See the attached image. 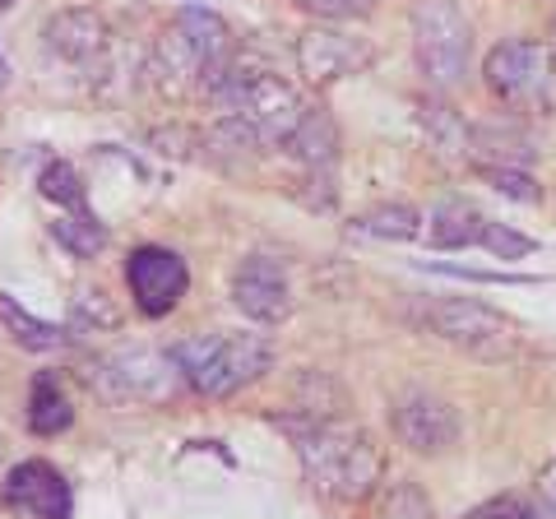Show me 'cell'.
Listing matches in <instances>:
<instances>
[{"label": "cell", "mask_w": 556, "mask_h": 519, "mask_svg": "<svg viewBox=\"0 0 556 519\" xmlns=\"http://www.w3.org/2000/svg\"><path fill=\"white\" fill-rule=\"evenodd\" d=\"M292 445H298L302 473L311 492H320L334 506H357L376 492L380 473H386V455L367 427L343 422V418H306L283 422Z\"/></svg>", "instance_id": "1"}, {"label": "cell", "mask_w": 556, "mask_h": 519, "mask_svg": "<svg viewBox=\"0 0 556 519\" xmlns=\"http://www.w3.org/2000/svg\"><path fill=\"white\" fill-rule=\"evenodd\" d=\"M232 65V28L214 10H181L163 33L149 56V75L159 93L172 102L208 98L223 71Z\"/></svg>", "instance_id": "2"}, {"label": "cell", "mask_w": 556, "mask_h": 519, "mask_svg": "<svg viewBox=\"0 0 556 519\" xmlns=\"http://www.w3.org/2000/svg\"><path fill=\"white\" fill-rule=\"evenodd\" d=\"M208 102L218 107L223 121H237L260 149L288 144V135L298 130V121L306 112L302 93L283 75L265 71V65H237V61L223 71Z\"/></svg>", "instance_id": "3"}, {"label": "cell", "mask_w": 556, "mask_h": 519, "mask_svg": "<svg viewBox=\"0 0 556 519\" xmlns=\"http://www.w3.org/2000/svg\"><path fill=\"white\" fill-rule=\"evenodd\" d=\"M167 353L181 367L186 385L204 400H228L274 367V343L265 334H190Z\"/></svg>", "instance_id": "4"}, {"label": "cell", "mask_w": 556, "mask_h": 519, "mask_svg": "<svg viewBox=\"0 0 556 519\" xmlns=\"http://www.w3.org/2000/svg\"><path fill=\"white\" fill-rule=\"evenodd\" d=\"M408 20H413V47L422 79L441 93L459 89L468 79V51H473V33H468L459 5L455 0H413Z\"/></svg>", "instance_id": "5"}, {"label": "cell", "mask_w": 556, "mask_h": 519, "mask_svg": "<svg viewBox=\"0 0 556 519\" xmlns=\"http://www.w3.org/2000/svg\"><path fill=\"white\" fill-rule=\"evenodd\" d=\"M486 89L506 107L547 112L556 98V51L547 42H501L486 51Z\"/></svg>", "instance_id": "6"}, {"label": "cell", "mask_w": 556, "mask_h": 519, "mask_svg": "<svg viewBox=\"0 0 556 519\" xmlns=\"http://www.w3.org/2000/svg\"><path fill=\"white\" fill-rule=\"evenodd\" d=\"M422 325L445 343L473 353V357H510L519 349V325L501 316L496 306L473 298H437L422 306Z\"/></svg>", "instance_id": "7"}, {"label": "cell", "mask_w": 556, "mask_h": 519, "mask_svg": "<svg viewBox=\"0 0 556 519\" xmlns=\"http://www.w3.org/2000/svg\"><path fill=\"white\" fill-rule=\"evenodd\" d=\"M98 390L108 394L112 404H163L177 394L181 385V367L172 362V353L159 349H121L112 357L98 362Z\"/></svg>", "instance_id": "8"}, {"label": "cell", "mask_w": 556, "mask_h": 519, "mask_svg": "<svg viewBox=\"0 0 556 519\" xmlns=\"http://www.w3.org/2000/svg\"><path fill=\"white\" fill-rule=\"evenodd\" d=\"M390 422H394V436L408 450H417V455H445L459 441V413L437 390H422V385L394 394Z\"/></svg>", "instance_id": "9"}, {"label": "cell", "mask_w": 556, "mask_h": 519, "mask_svg": "<svg viewBox=\"0 0 556 519\" xmlns=\"http://www.w3.org/2000/svg\"><path fill=\"white\" fill-rule=\"evenodd\" d=\"M0 506L20 519H70L75 515V492H70L56 464L24 459L0 482Z\"/></svg>", "instance_id": "10"}, {"label": "cell", "mask_w": 556, "mask_h": 519, "mask_svg": "<svg viewBox=\"0 0 556 519\" xmlns=\"http://www.w3.org/2000/svg\"><path fill=\"white\" fill-rule=\"evenodd\" d=\"M42 38L61 61L75 65V71H84L89 79H108V71H112V28H108L102 14L61 10L42 24Z\"/></svg>", "instance_id": "11"}, {"label": "cell", "mask_w": 556, "mask_h": 519, "mask_svg": "<svg viewBox=\"0 0 556 519\" xmlns=\"http://www.w3.org/2000/svg\"><path fill=\"white\" fill-rule=\"evenodd\" d=\"M126 283L144 316H167V311L186 298L190 269H186V260L167 246H135L126 260Z\"/></svg>", "instance_id": "12"}, {"label": "cell", "mask_w": 556, "mask_h": 519, "mask_svg": "<svg viewBox=\"0 0 556 519\" xmlns=\"http://www.w3.org/2000/svg\"><path fill=\"white\" fill-rule=\"evenodd\" d=\"M376 61V47L357 33H339V28H311L298 38V71L306 75V84H334L343 75H362Z\"/></svg>", "instance_id": "13"}, {"label": "cell", "mask_w": 556, "mask_h": 519, "mask_svg": "<svg viewBox=\"0 0 556 519\" xmlns=\"http://www.w3.org/2000/svg\"><path fill=\"white\" fill-rule=\"evenodd\" d=\"M232 302L241 316H251L260 325H278L292 316V283H288V269L269 255H251L241 260L237 274H232Z\"/></svg>", "instance_id": "14"}, {"label": "cell", "mask_w": 556, "mask_h": 519, "mask_svg": "<svg viewBox=\"0 0 556 519\" xmlns=\"http://www.w3.org/2000/svg\"><path fill=\"white\" fill-rule=\"evenodd\" d=\"M292 159H298L302 167L311 172H325L329 163L339 159V126L329 121L325 107H306L302 121H298V130L288 135V144H283Z\"/></svg>", "instance_id": "15"}, {"label": "cell", "mask_w": 556, "mask_h": 519, "mask_svg": "<svg viewBox=\"0 0 556 519\" xmlns=\"http://www.w3.org/2000/svg\"><path fill=\"white\" fill-rule=\"evenodd\" d=\"M482 228H486V218H482L478 204H468V200H441L437 210L427 214V241L441 246V251L478 246Z\"/></svg>", "instance_id": "16"}, {"label": "cell", "mask_w": 556, "mask_h": 519, "mask_svg": "<svg viewBox=\"0 0 556 519\" xmlns=\"http://www.w3.org/2000/svg\"><path fill=\"white\" fill-rule=\"evenodd\" d=\"M75 422V408H70V394L61 390V380L42 371L33 380V394H28V427L38 436H61V431Z\"/></svg>", "instance_id": "17"}, {"label": "cell", "mask_w": 556, "mask_h": 519, "mask_svg": "<svg viewBox=\"0 0 556 519\" xmlns=\"http://www.w3.org/2000/svg\"><path fill=\"white\" fill-rule=\"evenodd\" d=\"M0 320H5V330L20 339L28 353H56V349H65V343H70V334L61 330V325L38 320L33 311H24L14 298H5V292H0Z\"/></svg>", "instance_id": "18"}, {"label": "cell", "mask_w": 556, "mask_h": 519, "mask_svg": "<svg viewBox=\"0 0 556 519\" xmlns=\"http://www.w3.org/2000/svg\"><path fill=\"white\" fill-rule=\"evenodd\" d=\"M51 237L61 241V246L70 255H79V260H93L102 246H108V228L98 223L93 210H79V214H61L56 223H51Z\"/></svg>", "instance_id": "19"}, {"label": "cell", "mask_w": 556, "mask_h": 519, "mask_svg": "<svg viewBox=\"0 0 556 519\" xmlns=\"http://www.w3.org/2000/svg\"><path fill=\"white\" fill-rule=\"evenodd\" d=\"M353 228L367 232V237H380V241H408V237L422 232V214H417L413 204H376V210L362 214Z\"/></svg>", "instance_id": "20"}, {"label": "cell", "mask_w": 556, "mask_h": 519, "mask_svg": "<svg viewBox=\"0 0 556 519\" xmlns=\"http://www.w3.org/2000/svg\"><path fill=\"white\" fill-rule=\"evenodd\" d=\"M42 195L51 204H61L65 214L89 210V200H84V181L75 177V167H70V163H47V172H42Z\"/></svg>", "instance_id": "21"}, {"label": "cell", "mask_w": 556, "mask_h": 519, "mask_svg": "<svg viewBox=\"0 0 556 519\" xmlns=\"http://www.w3.org/2000/svg\"><path fill=\"white\" fill-rule=\"evenodd\" d=\"M380 519H437V515H431V501L413 482H394L386 506H380Z\"/></svg>", "instance_id": "22"}, {"label": "cell", "mask_w": 556, "mask_h": 519, "mask_svg": "<svg viewBox=\"0 0 556 519\" xmlns=\"http://www.w3.org/2000/svg\"><path fill=\"white\" fill-rule=\"evenodd\" d=\"M482 251H492V255H501V260H525L529 251H533V237H525V232H515V228H506V223H492L486 218V228H482V241H478Z\"/></svg>", "instance_id": "23"}, {"label": "cell", "mask_w": 556, "mask_h": 519, "mask_svg": "<svg viewBox=\"0 0 556 519\" xmlns=\"http://www.w3.org/2000/svg\"><path fill=\"white\" fill-rule=\"evenodd\" d=\"M427 126H431V140H437V153H468V130L459 116H450L445 107H431L427 112Z\"/></svg>", "instance_id": "24"}, {"label": "cell", "mask_w": 556, "mask_h": 519, "mask_svg": "<svg viewBox=\"0 0 556 519\" xmlns=\"http://www.w3.org/2000/svg\"><path fill=\"white\" fill-rule=\"evenodd\" d=\"M482 177L492 181V186L501 190V195L525 200V204H533L538 195H543V190H538V181L529 177V172H515V167H506V163H501V167H482Z\"/></svg>", "instance_id": "25"}, {"label": "cell", "mask_w": 556, "mask_h": 519, "mask_svg": "<svg viewBox=\"0 0 556 519\" xmlns=\"http://www.w3.org/2000/svg\"><path fill=\"white\" fill-rule=\"evenodd\" d=\"M292 5L316 14V20H362V14H371L380 0H292Z\"/></svg>", "instance_id": "26"}, {"label": "cell", "mask_w": 556, "mask_h": 519, "mask_svg": "<svg viewBox=\"0 0 556 519\" xmlns=\"http://www.w3.org/2000/svg\"><path fill=\"white\" fill-rule=\"evenodd\" d=\"M468 519H543V510H538V506H529L525 496L506 492V496H492V501H482L478 510H468Z\"/></svg>", "instance_id": "27"}, {"label": "cell", "mask_w": 556, "mask_h": 519, "mask_svg": "<svg viewBox=\"0 0 556 519\" xmlns=\"http://www.w3.org/2000/svg\"><path fill=\"white\" fill-rule=\"evenodd\" d=\"M112 330L116 325V311L108 306V298L102 292H79L75 298V330Z\"/></svg>", "instance_id": "28"}, {"label": "cell", "mask_w": 556, "mask_h": 519, "mask_svg": "<svg viewBox=\"0 0 556 519\" xmlns=\"http://www.w3.org/2000/svg\"><path fill=\"white\" fill-rule=\"evenodd\" d=\"M538 510H543V519H556V459L538 469Z\"/></svg>", "instance_id": "29"}, {"label": "cell", "mask_w": 556, "mask_h": 519, "mask_svg": "<svg viewBox=\"0 0 556 519\" xmlns=\"http://www.w3.org/2000/svg\"><path fill=\"white\" fill-rule=\"evenodd\" d=\"M5 79H10V65H5V56H0V89H5Z\"/></svg>", "instance_id": "30"}, {"label": "cell", "mask_w": 556, "mask_h": 519, "mask_svg": "<svg viewBox=\"0 0 556 519\" xmlns=\"http://www.w3.org/2000/svg\"><path fill=\"white\" fill-rule=\"evenodd\" d=\"M10 5H14V0H0V10H10Z\"/></svg>", "instance_id": "31"}, {"label": "cell", "mask_w": 556, "mask_h": 519, "mask_svg": "<svg viewBox=\"0 0 556 519\" xmlns=\"http://www.w3.org/2000/svg\"><path fill=\"white\" fill-rule=\"evenodd\" d=\"M552 42H556V20H552Z\"/></svg>", "instance_id": "32"}]
</instances>
